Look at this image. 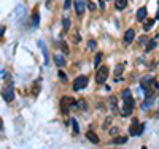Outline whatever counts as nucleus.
I'll list each match as a JSON object with an SVG mask.
<instances>
[{"label": "nucleus", "instance_id": "nucleus-1", "mask_svg": "<svg viewBox=\"0 0 159 149\" xmlns=\"http://www.w3.org/2000/svg\"><path fill=\"white\" fill-rule=\"evenodd\" d=\"M61 108H62V113H64V114H69L72 108H73V109L78 108V103L73 102L70 97H64L62 100H61Z\"/></svg>", "mask_w": 159, "mask_h": 149}, {"label": "nucleus", "instance_id": "nucleus-2", "mask_svg": "<svg viewBox=\"0 0 159 149\" xmlns=\"http://www.w3.org/2000/svg\"><path fill=\"white\" fill-rule=\"evenodd\" d=\"M108 74H110L108 67L107 65H102V67H99V70H97V73H96V81L99 83V84H104V83L107 81Z\"/></svg>", "mask_w": 159, "mask_h": 149}, {"label": "nucleus", "instance_id": "nucleus-3", "mask_svg": "<svg viewBox=\"0 0 159 149\" xmlns=\"http://www.w3.org/2000/svg\"><path fill=\"white\" fill-rule=\"evenodd\" d=\"M134 108H135V102H134V98H127V100H124V105H123V108H121V116H131L132 114V111H134Z\"/></svg>", "mask_w": 159, "mask_h": 149}, {"label": "nucleus", "instance_id": "nucleus-4", "mask_svg": "<svg viewBox=\"0 0 159 149\" xmlns=\"http://www.w3.org/2000/svg\"><path fill=\"white\" fill-rule=\"evenodd\" d=\"M143 132V126H140V122H138V119H132L131 122V127H129V133H131V136H137L140 135V133Z\"/></svg>", "mask_w": 159, "mask_h": 149}, {"label": "nucleus", "instance_id": "nucleus-5", "mask_svg": "<svg viewBox=\"0 0 159 149\" xmlns=\"http://www.w3.org/2000/svg\"><path fill=\"white\" fill-rule=\"evenodd\" d=\"M86 86H88V76L80 74V76H76L75 81H73V91H81V89H84Z\"/></svg>", "mask_w": 159, "mask_h": 149}, {"label": "nucleus", "instance_id": "nucleus-6", "mask_svg": "<svg viewBox=\"0 0 159 149\" xmlns=\"http://www.w3.org/2000/svg\"><path fill=\"white\" fill-rule=\"evenodd\" d=\"M75 11H76V14L78 16H83V13H84V10H86V5H88V2L86 0H75Z\"/></svg>", "mask_w": 159, "mask_h": 149}, {"label": "nucleus", "instance_id": "nucleus-7", "mask_svg": "<svg viewBox=\"0 0 159 149\" xmlns=\"http://www.w3.org/2000/svg\"><path fill=\"white\" fill-rule=\"evenodd\" d=\"M2 97H3L5 102H11L14 98V91H13V84H10V87L2 89Z\"/></svg>", "mask_w": 159, "mask_h": 149}, {"label": "nucleus", "instance_id": "nucleus-8", "mask_svg": "<svg viewBox=\"0 0 159 149\" xmlns=\"http://www.w3.org/2000/svg\"><path fill=\"white\" fill-rule=\"evenodd\" d=\"M134 38H135V30H134V29H127V30H126V34H124V43L126 44L132 43V41H134Z\"/></svg>", "mask_w": 159, "mask_h": 149}, {"label": "nucleus", "instance_id": "nucleus-9", "mask_svg": "<svg viewBox=\"0 0 159 149\" xmlns=\"http://www.w3.org/2000/svg\"><path fill=\"white\" fill-rule=\"evenodd\" d=\"M123 71H124V65H118L116 68H115V79L116 81H123V78H121V74H123Z\"/></svg>", "mask_w": 159, "mask_h": 149}, {"label": "nucleus", "instance_id": "nucleus-10", "mask_svg": "<svg viewBox=\"0 0 159 149\" xmlns=\"http://www.w3.org/2000/svg\"><path fill=\"white\" fill-rule=\"evenodd\" d=\"M145 19H146V8L142 7V8H138V11H137V21L138 22H143Z\"/></svg>", "mask_w": 159, "mask_h": 149}, {"label": "nucleus", "instance_id": "nucleus-11", "mask_svg": "<svg viewBox=\"0 0 159 149\" xmlns=\"http://www.w3.org/2000/svg\"><path fill=\"white\" fill-rule=\"evenodd\" d=\"M86 138L89 140L91 143H94V144H99V143H100V140H99V136H97L94 132H88V133H86Z\"/></svg>", "mask_w": 159, "mask_h": 149}, {"label": "nucleus", "instance_id": "nucleus-12", "mask_svg": "<svg viewBox=\"0 0 159 149\" xmlns=\"http://www.w3.org/2000/svg\"><path fill=\"white\" fill-rule=\"evenodd\" d=\"M153 102H154V95L145 97V102H143V105H142V109H150V106L153 105Z\"/></svg>", "mask_w": 159, "mask_h": 149}, {"label": "nucleus", "instance_id": "nucleus-13", "mask_svg": "<svg viewBox=\"0 0 159 149\" xmlns=\"http://www.w3.org/2000/svg\"><path fill=\"white\" fill-rule=\"evenodd\" d=\"M54 64L56 65H59V67H65V57L64 56H61V54H57V56H54Z\"/></svg>", "mask_w": 159, "mask_h": 149}, {"label": "nucleus", "instance_id": "nucleus-14", "mask_svg": "<svg viewBox=\"0 0 159 149\" xmlns=\"http://www.w3.org/2000/svg\"><path fill=\"white\" fill-rule=\"evenodd\" d=\"M127 2L129 0H115V7H116V10H124L127 7Z\"/></svg>", "mask_w": 159, "mask_h": 149}, {"label": "nucleus", "instance_id": "nucleus-15", "mask_svg": "<svg viewBox=\"0 0 159 149\" xmlns=\"http://www.w3.org/2000/svg\"><path fill=\"white\" fill-rule=\"evenodd\" d=\"M108 103H110V109H111V111L116 113V111H118V108H116V106H118V103H116V97H113V95H111L110 100H108Z\"/></svg>", "mask_w": 159, "mask_h": 149}, {"label": "nucleus", "instance_id": "nucleus-16", "mask_svg": "<svg viewBox=\"0 0 159 149\" xmlns=\"http://www.w3.org/2000/svg\"><path fill=\"white\" fill-rule=\"evenodd\" d=\"M38 46L43 49V54H45V64H48V62H49V57H48V51H46L45 43H43V41H38Z\"/></svg>", "mask_w": 159, "mask_h": 149}, {"label": "nucleus", "instance_id": "nucleus-17", "mask_svg": "<svg viewBox=\"0 0 159 149\" xmlns=\"http://www.w3.org/2000/svg\"><path fill=\"white\" fill-rule=\"evenodd\" d=\"M126 141H127L126 136H118V138H115L113 141H111V144H124Z\"/></svg>", "mask_w": 159, "mask_h": 149}, {"label": "nucleus", "instance_id": "nucleus-18", "mask_svg": "<svg viewBox=\"0 0 159 149\" xmlns=\"http://www.w3.org/2000/svg\"><path fill=\"white\" fill-rule=\"evenodd\" d=\"M62 27H64V30H69V29H70V17H69V16L64 17V21H62Z\"/></svg>", "mask_w": 159, "mask_h": 149}, {"label": "nucleus", "instance_id": "nucleus-19", "mask_svg": "<svg viewBox=\"0 0 159 149\" xmlns=\"http://www.w3.org/2000/svg\"><path fill=\"white\" fill-rule=\"evenodd\" d=\"M72 126H73V133H75V135H78L80 129H78V122H76V119H72Z\"/></svg>", "mask_w": 159, "mask_h": 149}, {"label": "nucleus", "instance_id": "nucleus-20", "mask_svg": "<svg viewBox=\"0 0 159 149\" xmlns=\"http://www.w3.org/2000/svg\"><path fill=\"white\" fill-rule=\"evenodd\" d=\"M154 46H156V40H150V41H148V44H146V52H150Z\"/></svg>", "mask_w": 159, "mask_h": 149}, {"label": "nucleus", "instance_id": "nucleus-21", "mask_svg": "<svg viewBox=\"0 0 159 149\" xmlns=\"http://www.w3.org/2000/svg\"><path fill=\"white\" fill-rule=\"evenodd\" d=\"M40 83H42V79H37V83H35V86H34V95H37L38 94V91H40Z\"/></svg>", "mask_w": 159, "mask_h": 149}, {"label": "nucleus", "instance_id": "nucleus-22", "mask_svg": "<svg viewBox=\"0 0 159 149\" xmlns=\"http://www.w3.org/2000/svg\"><path fill=\"white\" fill-rule=\"evenodd\" d=\"M100 60H102V54L99 52V54L96 56V60H94V67H99V64H100Z\"/></svg>", "mask_w": 159, "mask_h": 149}, {"label": "nucleus", "instance_id": "nucleus-23", "mask_svg": "<svg viewBox=\"0 0 159 149\" xmlns=\"http://www.w3.org/2000/svg\"><path fill=\"white\" fill-rule=\"evenodd\" d=\"M123 100H127V98H131V91H129V89H126L124 92H123Z\"/></svg>", "mask_w": 159, "mask_h": 149}, {"label": "nucleus", "instance_id": "nucleus-24", "mask_svg": "<svg viewBox=\"0 0 159 149\" xmlns=\"http://www.w3.org/2000/svg\"><path fill=\"white\" fill-rule=\"evenodd\" d=\"M34 19H32V24H34V26H38V13H34Z\"/></svg>", "mask_w": 159, "mask_h": 149}, {"label": "nucleus", "instance_id": "nucleus-25", "mask_svg": "<svg viewBox=\"0 0 159 149\" xmlns=\"http://www.w3.org/2000/svg\"><path fill=\"white\" fill-rule=\"evenodd\" d=\"M96 46H97L96 41H94V40H89V43H88V48H89V49H96Z\"/></svg>", "mask_w": 159, "mask_h": 149}, {"label": "nucleus", "instance_id": "nucleus-26", "mask_svg": "<svg viewBox=\"0 0 159 149\" xmlns=\"http://www.w3.org/2000/svg\"><path fill=\"white\" fill-rule=\"evenodd\" d=\"M61 48H62V51H64V52H67V54H69V46H67L64 41H61Z\"/></svg>", "mask_w": 159, "mask_h": 149}, {"label": "nucleus", "instance_id": "nucleus-27", "mask_svg": "<svg viewBox=\"0 0 159 149\" xmlns=\"http://www.w3.org/2000/svg\"><path fill=\"white\" fill-rule=\"evenodd\" d=\"M78 108L86 109V102H84V100H80V102H78Z\"/></svg>", "mask_w": 159, "mask_h": 149}, {"label": "nucleus", "instance_id": "nucleus-28", "mask_svg": "<svg viewBox=\"0 0 159 149\" xmlns=\"http://www.w3.org/2000/svg\"><path fill=\"white\" fill-rule=\"evenodd\" d=\"M156 22V19H153V21H150V22H146V26H145V30H150L151 29V26Z\"/></svg>", "mask_w": 159, "mask_h": 149}, {"label": "nucleus", "instance_id": "nucleus-29", "mask_svg": "<svg viewBox=\"0 0 159 149\" xmlns=\"http://www.w3.org/2000/svg\"><path fill=\"white\" fill-rule=\"evenodd\" d=\"M70 7H72V0H65V2H64V8H65V10H69Z\"/></svg>", "mask_w": 159, "mask_h": 149}, {"label": "nucleus", "instance_id": "nucleus-30", "mask_svg": "<svg viewBox=\"0 0 159 149\" xmlns=\"http://www.w3.org/2000/svg\"><path fill=\"white\" fill-rule=\"evenodd\" d=\"M88 8H89L91 11L96 10V3H92V2H88Z\"/></svg>", "mask_w": 159, "mask_h": 149}, {"label": "nucleus", "instance_id": "nucleus-31", "mask_svg": "<svg viewBox=\"0 0 159 149\" xmlns=\"http://www.w3.org/2000/svg\"><path fill=\"white\" fill-rule=\"evenodd\" d=\"M59 78L62 79V81H67V76H65V73H64V71H59Z\"/></svg>", "mask_w": 159, "mask_h": 149}, {"label": "nucleus", "instance_id": "nucleus-32", "mask_svg": "<svg viewBox=\"0 0 159 149\" xmlns=\"http://www.w3.org/2000/svg\"><path fill=\"white\" fill-rule=\"evenodd\" d=\"M138 43H140V44H142V46H143V44H146V43H148V40H146L145 37H142V38H140V40H138Z\"/></svg>", "mask_w": 159, "mask_h": 149}, {"label": "nucleus", "instance_id": "nucleus-33", "mask_svg": "<svg viewBox=\"0 0 159 149\" xmlns=\"http://www.w3.org/2000/svg\"><path fill=\"white\" fill-rule=\"evenodd\" d=\"M105 2H107V0H100V3H99V5H100V8H105Z\"/></svg>", "mask_w": 159, "mask_h": 149}, {"label": "nucleus", "instance_id": "nucleus-34", "mask_svg": "<svg viewBox=\"0 0 159 149\" xmlns=\"http://www.w3.org/2000/svg\"><path fill=\"white\" fill-rule=\"evenodd\" d=\"M154 19H159V10H158V13H156V16H154Z\"/></svg>", "mask_w": 159, "mask_h": 149}, {"label": "nucleus", "instance_id": "nucleus-35", "mask_svg": "<svg viewBox=\"0 0 159 149\" xmlns=\"http://www.w3.org/2000/svg\"><path fill=\"white\" fill-rule=\"evenodd\" d=\"M107 2H108V0H107Z\"/></svg>", "mask_w": 159, "mask_h": 149}]
</instances>
